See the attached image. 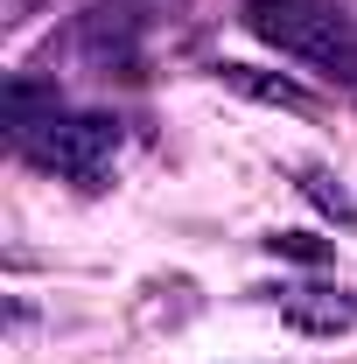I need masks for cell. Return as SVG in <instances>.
Wrapping results in <instances>:
<instances>
[{
    "mask_svg": "<svg viewBox=\"0 0 357 364\" xmlns=\"http://www.w3.org/2000/svg\"><path fill=\"white\" fill-rule=\"evenodd\" d=\"M238 21L267 49L329 70L357 98V21L343 7H329V0H238Z\"/></svg>",
    "mask_w": 357,
    "mask_h": 364,
    "instance_id": "cell-1",
    "label": "cell"
},
{
    "mask_svg": "<svg viewBox=\"0 0 357 364\" xmlns=\"http://www.w3.org/2000/svg\"><path fill=\"white\" fill-rule=\"evenodd\" d=\"M21 154L36 168H49V176L78 182V189H98L112 154H119V119H105V112H56L49 127H36L21 140Z\"/></svg>",
    "mask_w": 357,
    "mask_h": 364,
    "instance_id": "cell-2",
    "label": "cell"
},
{
    "mask_svg": "<svg viewBox=\"0 0 357 364\" xmlns=\"http://www.w3.org/2000/svg\"><path fill=\"white\" fill-rule=\"evenodd\" d=\"M273 309L287 329L302 336H351L357 329V294L351 287H322V280H302V287H267Z\"/></svg>",
    "mask_w": 357,
    "mask_h": 364,
    "instance_id": "cell-3",
    "label": "cell"
},
{
    "mask_svg": "<svg viewBox=\"0 0 357 364\" xmlns=\"http://www.w3.org/2000/svg\"><path fill=\"white\" fill-rule=\"evenodd\" d=\"M218 85L245 91V98H260V105H280V112H309L315 98L294 77H280V70H260V63H218Z\"/></svg>",
    "mask_w": 357,
    "mask_h": 364,
    "instance_id": "cell-4",
    "label": "cell"
},
{
    "mask_svg": "<svg viewBox=\"0 0 357 364\" xmlns=\"http://www.w3.org/2000/svg\"><path fill=\"white\" fill-rule=\"evenodd\" d=\"M78 43H85L91 63H134V14L127 7H91L85 14V28H78Z\"/></svg>",
    "mask_w": 357,
    "mask_h": 364,
    "instance_id": "cell-5",
    "label": "cell"
},
{
    "mask_svg": "<svg viewBox=\"0 0 357 364\" xmlns=\"http://www.w3.org/2000/svg\"><path fill=\"white\" fill-rule=\"evenodd\" d=\"M56 112H63L56 85H43V77H7V140L14 147L36 134V127H49Z\"/></svg>",
    "mask_w": 357,
    "mask_h": 364,
    "instance_id": "cell-6",
    "label": "cell"
},
{
    "mask_svg": "<svg viewBox=\"0 0 357 364\" xmlns=\"http://www.w3.org/2000/svg\"><path fill=\"white\" fill-rule=\"evenodd\" d=\"M302 196H309L322 218H336V225H351V231H357V196H351L336 176H329V168H302Z\"/></svg>",
    "mask_w": 357,
    "mask_h": 364,
    "instance_id": "cell-7",
    "label": "cell"
},
{
    "mask_svg": "<svg viewBox=\"0 0 357 364\" xmlns=\"http://www.w3.org/2000/svg\"><path fill=\"white\" fill-rule=\"evenodd\" d=\"M267 252H280V259H302V267H322V259H329V238H309V231H273Z\"/></svg>",
    "mask_w": 357,
    "mask_h": 364,
    "instance_id": "cell-8",
    "label": "cell"
}]
</instances>
